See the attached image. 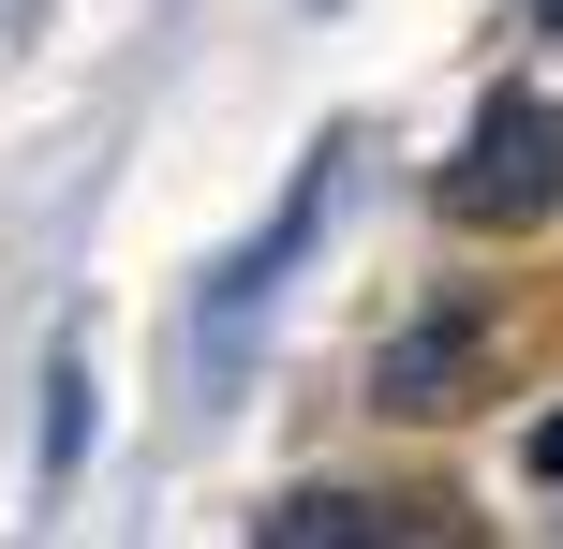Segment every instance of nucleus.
<instances>
[{
  "mask_svg": "<svg viewBox=\"0 0 563 549\" xmlns=\"http://www.w3.org/2000/svg\"><path fill=\"white\" fill-rule=\"evenodd\" d=\"M534 475H549V491H563V402L534 416Z\"/></svg>",
  "mask_w": 563,
  "mask_h": 549,
  "instance_id": "obj_6",
  "label": "nucleus"
},
{
  "mask_svg": "<svg viewBox=\"0 0 563 549\" xmlns=\"http://www.w3.org/2000/svg\"><path fill=\"white\" fill-rule=\"evenodd\" d=\"M75 446H89V356L59 342V372H45V475H75Z\"/></svg>",
  "mask_w": 563,
  "mask_h": 549,
  "instance_id": "obj_5",
  "label": "nucleus"
},
{
  "mask_svg": "<svg viewBox=\"0 0 563 549\" xmlns=\"http://www.w3.org/2000/svg\"><path fill=\"white\" fill-rule=\"evenodd\" d=\"M534 15H549V30H563V0H534Z\"/></svg>",
  "mask_w": 563,
  "mask_h": 549,
  "instance_id": "obj_7",
  "label": "nucleus"
},
{
  "mask_svg": "<svg viewBox=\"0 0 563 549\" xmlns=\"http://www.w3.org/2000/svg\"><path fill=\"white\" fill-rule=\"evenodd\" d=\"M475 356H489V327H475V312L400 327V342L371 356V402H386V416H460V402H475Z\"/></svg>",
  "mask_w": 563,
  "mask_h": 549,
  "instance_id": "obj_3",
  "label": "nucleus"
},
{
  "mask_svg": "<svg viewBox=\"0 0 563 549\" xmlns=\"http://www.w3.org/2000/svg\"><path fill=\"white\" fill-rule=\"evenodd\" d=\"M327 208H341V134H327V149H297V178H282V208H267L253 238H238L223 267H208V312H194V342H208V356H253L267 297L297 283V253L327 238Z\"/></svg>",
  "mask_w": 563,
  "mask_h": 549,
  "instance_id": "obj_2",
  "label": "nucleus"
},
{
  "mask_svg": "<svg viewBox=\"0 0 563 549\" xmlns=\"http://www.w3.org/2000/svg\"><path fill=\"white\" fill-rule=\"evenodd\" d=\"M430 208H445L460 238H534L563 208V105L549 89H489L475 134H460L445 178H430Z\"/></svg>",
  "mask_w": 563,
  "mask_h": 549,
  "instance_id": "obj_1",
  "label": "nucleus"
},
{
  "mask_svg": "<svg viewBox=\"0 0 563 549\" xmlns=\"http://www.w3.org/2000/svg\"><path fill=\"white\" fill-rule=\"evenodd\" d=\"M253 535H267V549H311V535H341V549H356V535H416V520H400L386 491H297V505H267Z\"/></svg>",
  "mask_w": 563,
  "mask_h": 549,
  "instance_id": "obj_4",
  "label": "nucleus"
}]
</instances>
